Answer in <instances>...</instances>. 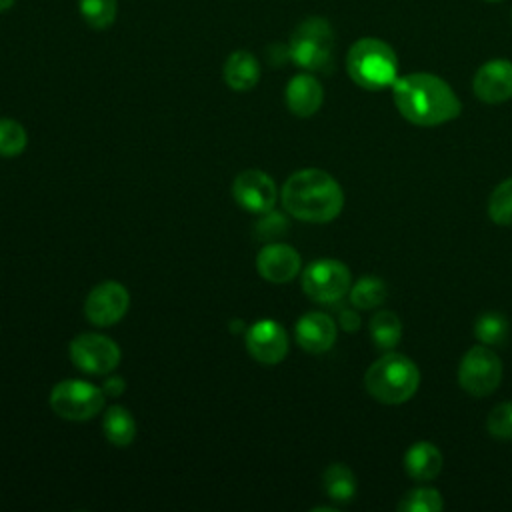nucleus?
Instances as JSON below:
<instances>
[{
	"label": "nucleus",
	"mask_w": 512,
	"mask_h": 512,
	"mask_svg": "<svg viewBox=\"0 0 512 512\" xmlns=\"http://www.w3.org/2000/svg\"><path fill=\"white\" fill-rule=\"evenodd\" d=\"M394 104L416 126H438L460 116L462 104L452 86L436 74L412 72L392 84Z\"/></svg>",
	"instance_id": "f257e3e1"
},
{
	"label": "nucleus",
	"mask_w": 512,
	"mask_h": 512,
	"mask_svg": "<svg viewBox=\"0 0 512 512\" xmlns=\"http://www.w3.org/2000/svg\"><path fill=\"white\" fill-rule=\"evenodd\" d=\"M288 214L304 222H330L344 208L340 184L320 168H304L288 176L280 192Z\"/></svg>",
	"instance_id": "f03ea898"
},
{
	"label": "nucleus",
	"mask_w": 512,
	"mask_h": 512,
	"mask_svg": "<svg viewBox=\"0 0 512 512\" xmlns=\"http://www.w3.org/2000/svg\"><path fill=\"white\" fill-rule=\"evenodd\" d=\"M366 392L380 404H404L420 386L418 366L396 352L380 356L364 374Z\"/></svg>",
	"instance_id": "7ed1b4c3"
},
{
	"label": "nucleus",
	"mask_w": 512,
	"mask_h": 512,
	"mask_svg": "<svg viewBox=\"0 0 512 512\" xmlns=\"http://www.w3.org/2000/svg\"><path fill=\"white\" fill-rule=\"evenodd\" d=\"M346 72L360 88H392L398 78V58L388 42L372 36L360 38L346 54Z\"/></svg>",
	"instance_id": "20e7f679"
},
{
	"label": "nucleus",
	"mask_w": 512,
	"mask_h": 512,
	"mask_svg": "<svg viewBox=\"0 0 512 512\" xmlns=\"http://www.w3.org/2000/svg\"><path fill=\"white\" fill-rule=\"evenodd\" d=\"M334 30L326 18L310 16L302 20L290 36L288 54L308 72H326L334 58Z\"/></svg>",
	"instance_id": "39448f33"
},
{
	"label": "nucleus",
	"mask_w": 512,
	"mask_h": 512,
	"mask_svg": "<svg viewBox=\"0 0 512 512\" xmlns=\"http://www.w3.org/2000/svg\"><path fill=\"white\" fill-rule=\"evenodd\" d=\"M48 402L56 416L84 422L104 408V390L84 380H62L50 390Z\"/></svg>",
	"instance_id": "423d86ee"
},
{
	"label": "nucleus",
	"mask_w": 512,
	"mask_h": 512,
	"mask_svg": "<svg viewBox=\"0 0 512 512\" xmlns=\"http://www.w3.org/2000/svg\"><path fill=\"white\" fill-rule=\"evenodd\" d=\"M350 280V270L344 262L322 258L308 264L302 272V290L314 302L332 304L350 290Z\"/></svg>",
	"instance_id": "0eeeda50"
},
{
	"label": "nucleus",
	"mask_w": 512,
	"mask_h": 512,
	"mask_svg": "<svg viewBox=\"0 0 512 512\" xmlns=\"http://www.w3.org/2000/svg\"><path fill=\"white\" fill-rule=\"evenodd\" d=\"M502 380V360L488 346L470 348L458 368V384L470 396L492 394Z\"/></svg>",
	"instance_id": "6e6552de"
},
{
	"label": "nucleus",
	"mask_w": 512,
	"mask_h": 512,
	"mask_svg": "<svg viewBox=\"0 0 512 512\" xmlns=\"http://www.w3.org/2000/svg\"><path fill=\"white\" fill-rule=\"evenodd\" d=\"M68 352H70V360L82 372H88V374H108L118 366L122 358L120 346L114 340L94 332L78 334L70 342Z\"/></svg>",
	"instance_id": "1a4fd4ad"
},
{
	"label": "nucleus",
	"mask_w": 512,
	"mask_h": 512,
	"mask_svg": "<svg viewBox=\"0 0 512 512\" xmlns=\"http://www.w3.org/2000/svg\"><path fill=\"white\" fill-rule=\"evenodd\" d=\"M128 290L114 280L96 284L84 302V314L94 326H112L120 322L128 310Z\"/></svg>",
	"instance_id": "9d476101"
},
{
	"label": "nucleus",
	"mask_w": 512,
	"mask_h": 512,
	"mask_svg": "<svg viewBox=\"0 0 512 512\" xmlns=\"http://www.w3.org/2000/svg\"><path fill=\"white\" fill-rule=\"evenodd\" d=\"M232 196L244 210L268 214L278 200V188L266 172L244 170L232 182Z\"/></svg>",
	"instance_id": "9b49d317"
},
{
	"label": "nucleus",
	"mask_w": 512,
	"mask_h": 512,
	"mask_svg": "<svg viewBox=\"0 0 512 512\" xmlns=\"http://www.w3.org/2000/svg\"><path fill=\"white\" fill-rule=\"evenodd\" d=\"M246 350L262 364H278L288 354L286 330L270 320H258L246 330Z\"/></svg>",
	"instance_id": "f8f14e48"
},
{
	"label": "nucleus",
	"mask_w": 512,
	"mask_h": 512,
	"mask_svg": "<svg viewBox=\"0 0 512 512\" xmlns=\"http://www.w3.org/2000/svg\"><path fill=\"white\" fill-rule=\"evenodd\" d=\"M474 96L486 104H502L512 98V62L504 58L484 62L472 80Z\"/></svg>",
	"instance_id": "ddd939ff"
},
{
	"label": "nucleus",
	"mask_w": 512,
	"mask_h": 512,
	"mask_svg": "<svg viewBox=\"0 0 512 512\" xmlns=\"http://www.w3.org/2000/svg\"><path fill=\"white\" fill-rule=\"evenodd\" d=\"M300 254L282 242L266 244L256 258L258 274L274 284L290 282L300 272Z\"/></svg>",
	"instance_id": "4468645a"
},
{
	"label": "nucleus",
	"mask_w": 512,
	"mask_h": 512,
	"mask_svg": "<svg viewBox=\"0 0 512 512\" xmlns=\"http://www.w3.org/2000/svg\"><path fill=\"white\" fill-rule=\"evenodd\" d=\"M296 342L310 354L328 352L336 342V324L324 312H306L294 326Z\"/></svg>",
	"instance_id": "2eb2a0df"
},
{
	"label": "nucleus",
	"mask_w": 512,
	"mask_h": 512,
	"mask_svg": "<svg viewBox=\"0 0 512 512\" xmlns=\"http://www.w3.org/2000/svg\"><path fill=\"white\" fill-rule=\"evenodd\" d=\"M324 100V88L312 74H296L286 86L288 110L300 118L314 116Z\"/></svg>",
	"instance_id": "dca6fc26"
},
{
	"label": "nucleus",
	"mask_w": 512,
	"mask_h": 512,
	"mask_svg": "<svg viewBox=\"0 0 512 512\" xmlns=\"http://www.w3.org/2000/svg\"><path fill=\"white\" fill-rule=\"evenodd\" d=\"M442 454L432 442H414L404 454V468L412 480H434L442 470Z\"/></svg>",
	"instance_id": "f3484780"
},
{
	"label": "nucleus",
	"mask_w": 512,
	"mask_h": 512,
	"mask_svg": "<svg viewBox=\"0 0 512 512\" xmlns=\"http://www.w3.org/2000/svg\"><path fill=\"white\" fill-rule=\"evenodd\" d=\"M224 80L228 88L236 92H246L254 88L260 80V64L256 56L248 50L232 52L224 62Z\"/></svg>",
	"instance_id": "a211bd4d"
},
{
	"label": "nucleus",
	"mask_w": 512,
	"mask_h": 512,
	"mask_svg": "<svg viewBox=\"0 0 512 512\" xmlns=\"http://www.w3.org/2000/svg\"><path fill=\"white\" fill-rule=\"evenodd\" d=\"M322 488L334 502H350L356 496V476L346 464L334 462L322 472Z\"/></svg>",
	"instance_id": "6ab92c4d"
},
{
	"label": "nucleus",
	"mask_w": 512,
	"mask_h": 512,
	"mask_svg": "<svg viewBox=\"0 0 512 512\" xmlns=\"http://www.w3.org/2000/svg\"><path fill=\"white\" fill-rule=\"evenodd\" d=\"M102 430L104 436L114 444V446H128L136 438V422L132 414L124 406H110L104 412L102 420Z\"/></svg>",
	"instance_id": "aec40b11"
},
{
	"label": "nucleus",
	"mask_w": 512,
	"mask_h": 512,
	"mask_svg": "<svg viewBox=\"0 0 512 512\" xmlns=\"http://www.w3.org/2000/svg\"><path fill=\"white\" fill-rule=\"evenodd\" d=\"M370 334L378 350H392L402 336L400 318L390 310H380L370 320Z\"/></svg>",
	"instance_id": "412c9836"
},
{
	"label": "nucleus",
	"mask_w": 512,
	"mask_h": 512,
	"mask_svg": "<svg viewBox=\"0 0 512 512\" xmlns=\"http://www.w3.org/2000/svg\"><path fill=\"white\" fill-rule=\"evenodd\" d=\"M384 300H386V284L376 276L360 278L350 290V302L360 310L376 308Z\"/></svg>",
	"instance_id": "4be33fe9"
},
{
	"label": "nucleus",
	"mask_w": 512,
	"mask_h": 512,
	"mask_svg": "<svg viewBox=\"0 0 512 512\" xmlns=\"http://www.w3.org/2000/svg\"><path fill=\"white\" fill-rule=\"evenodd\" d=\"M508 334V320L500 312H484L476 318L474 324V336L484 346H496L506 340Z\"/></svg>",
	"instance_id": "5701e85b"
},
{
	"label": "nucleus",
	"mask_w": 512,
	"mask_h": 512,
	"mask_svg": "<svg viewBox=\"0 0 512 512\" xmlns=\"http://www.w3.org/2000/svg\"><path fill=\"white\" fill-rule=\"evenodd\" d=\"M400 512H440L444 508L442 494L436 488L420 486L410 492L396 504Z\"/></svg>",
	"instance_id": "b1692460"
},
{
	"label": "nucleus",
	"mask_w": 512,
	"mask_h": 512,
	"mask_svg": "<svg viewBox=\"0 0 512 512\" xmlns=\"http://www.w3.org/2000/svg\"><path fill=\"white\" fill-rule=\"evenodd\" d=\"M78 8L86 24L96 30H104L112 26L118 14L116 0H78Z\"/></svg>",
	"instance_id": "393cba45"
},
{
	"label": "nucleus",
	"mask_w": 512,
	"mask_h": 512,
	"mask_svg": "<svg viewBox=\"0 0 512 512\" xmlns=\"http://www.w3.org/2000/svg\"><path fill=\"white\" fill-rule=\"evenodd\" d=\"M488 216L498 226H512V178L500 182L488 200Z\"/></svg>",
	"instance_id": "a878e982"
},
{
	"label": "nucleus",
	"mask_w": 512,
	"mask_h": 512,
	"mask_svg": "<svg viewBox=\"0 0 512 512\" xmlns=\"http://www.w3.org/2000/svg\"><path fill=\"white\" fill-rule=\"evenodd\" d=\"M28 134L24 126L12 118H0V156L10 158L24 152Z\"/></svg>",
	"instance_id": "bb28decb"
},
{
	"label": "nucleus",
	"mask_w": 512,
	"mask_h": 512,
	"mask_svg": "<svg viewBox=\"0 0 512 512\" xmlns=\"http://www.w3.org/2000/svg\"><path fill=\"white\" fill-rule=\"evenodd\" d=\"M486 428L496 438H512V400L494 406L488 414Z\"/></svg>",
	"instance_id": "cd10ccee"
},
{
	"label": "nucleus",
	"mask_w": 512,
	"mask_h": 512,
	"mask_svg": "<svg viewBox=\"0 0 512 512\" xmlns=\"http://www.w3.org/2000/svg\"><path fill=\"white\" fill-rule=\"evenodd\" d=\"M256 230L264 240H272L286 232V220L280 214H268V218L258 222Z\"/></svg>",
	"instance_id": "c85d7f7f"
},
{
	"label": "nucleus",
	"mask_w": 512,
	"mask_h": 512,
	"mask_svg": "<svg viewBox=\"0 0 512 512\" xmlns=\"http://www.w3.org/2000/svg\"><path fill=\"white\" fill-rule=\"evenodd\" d=\"M340 326L346 330V332H352V330H358L360 328V316L352 310H342L340 312Z\"/></svg>",
	"instance_id": "c756f323"
},
{
	"label": "nucleus",
	"mask_w": 512,
	"mask_h": 512,
	"mask_svg": "<svg viewBox=\"0 0 512 512\" xmlns=\"http://www.w3.org/2000/svg\"><path fill=\"white\" fill-rule=\"evenodd\" d=\"M124 378H120V376H112V378H108L106 382H104V394H108V396H120L122 392H124Z\"/></svg>",
	"instance_id": "7c9ffc66"
},
{
	"label": "nucleus",
	"mask_w": 512,
	"mask_h": 512,
	"mask_svg": "<svg viewBox=\"0 0 512 512\" xmlns=\"http://www.w3.org/2000/svg\"><path fill=\"white\" fill-rule=\"evenodd\" d=\"M14 6V0H0V12H8Z\"/></svg>",
	"instance_id": "2f4dec72"
},
{
	"label": "nucleus",
	"mask_w": 512,
	"mask_h": 512,
	"mask_svg": "<svg viewBox=\"0 0 512 512\" xmlns=\"http://www.w3.org/2000/svg\"><path fill=\"white\" fill-rule=\"evenodd\" d=\"M486 2H500V0H486Z\"/></svg>",
	"instance_id": "473e14b6"
}]
</instances>
